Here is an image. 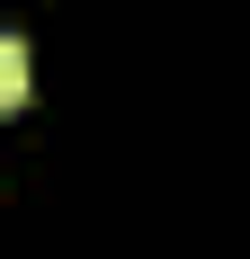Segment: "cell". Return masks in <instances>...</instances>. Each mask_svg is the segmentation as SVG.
Here are the masks:
<instances>
[{"instance_id":"6da1fadb","label":"cell","mask_w":250,"mask_h":259,"mask_svg":"<svg viewBox=\"0 0 250 259\" xmlns=\"http://www.w3.org/2000/svg\"><path fill=\"white\" fill-rule=\"evenodd\" d=\"M18 107H27V45L0 36V116H18Z\"/></svg>"}]
</instances>
